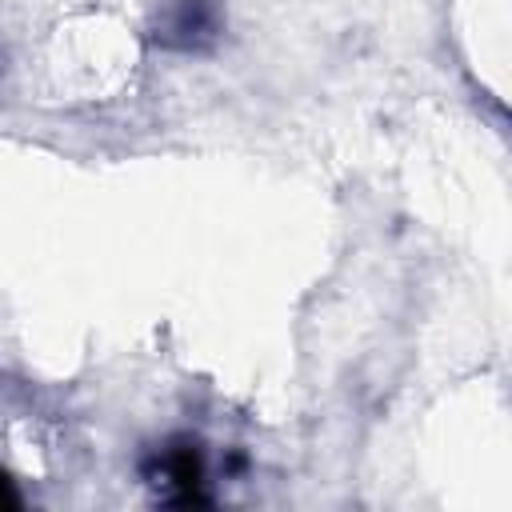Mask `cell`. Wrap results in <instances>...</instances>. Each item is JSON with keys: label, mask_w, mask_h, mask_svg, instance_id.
I'll list each match as a JSON object with an SVG mask.
<instances>
[{"label": "cell", "mask_w": 512, "mask_h": 512, "mask_svg": "<svg viewBox=\"0 0 512 512\" xmlns=\"http://www.w3.org/2000/svg\"><path fill=\"white\" fill-rule=\"evenodd\" d=\"M148 476H152V484L164 488V500L168 504H204L208 500L204 496V452L188 436L172 440L156 456V464L148 468Z\"/></svg>", "instance_id": "6da1fadb"}, {"label": "cell", "mask_w": 512, "mask_h": 512, "mask_svg": "<svg viewBox=\"0 0 512 512\" xmlns=\"http://www.w3.org/2000/svg\"><path fill=\"white\" fill-rule=\"evenodd\" d=\"M212 36H216V0H184L164 28V44L172 48H200Z\"/></svg>", "instance_id": "7a4b0ae2"}, {"label": "cell", "mask_w": 512, "mask_h": 512, "mask_svg": "<svg viewBox=\"0 0 512 512\" xmlns=\"http://www.w3.org/2000/svg\"><path fill=\"white\" fill-rule=\"evenodd\" d=\"M0 508H20V492H16V484L8 480L4 468H0Z\"/></svg>", "instance_id": "3957f363"}]
</instances>
